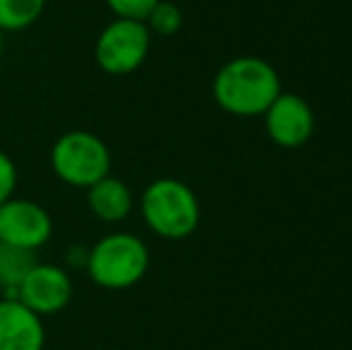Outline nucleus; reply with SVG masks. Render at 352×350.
Masks as SVG:
<instances>
[{
	"label": "nucleus",
	"mask_w": 352,
	"mask_h": 350,
	"mask_svg": "<svg viewBox=\"0 0 352 350\" xmlns=\"http://www.w3.org/2000/svg\"><path fill=\"white\" fill-rule=\"evenodd\" d=\"M46 10V0H0V29L22 32L36 24Z\"/></svg>",
	"instance_id": "obj_12"
},
{
	"label": "nucleus",
	"mask_w": 352,
	"mask_h": 350,
	"mask_svg": "<svg viewBox=\"0 0 352 350\" xmlns=\"http://www.w3.org/2000/svg\"><path fill=\"white\" fill-rule=\"evenodd\" d=\"M151 48V32L142 19L116 17L96 39V65L106 75H130L140 70Z\"/></svg>",
	"instance_id": "obj_5"
},
{
	"label": "nucleus",
	"mask_w": 352,
	"mask_h": 350,
	"mask_svg": "<svg viewBox=\"0 0 352 350\" xmlns=\"http://www.w3.org/2000/svg\"><path fill=\"white\" fill-rule=\"evenodd\" d=\"M51 168L70 187H89L111 175V149L89 130H70L51 146Z\"/></svg>",
	"instance_id": "obj_4"
},
{
	"label": "nucleus",
	"mask_w": 352,
	"mask_h": 350,
	"mask_svg": "<svg viewBox=\"0 0 352 350\" xmlns=\"http://www.w3.org/2000/svg\"><path fill=\"white\" fill-rule=\"evenodd\" d=\"M53 219L38 201L10 197L0 204V243L36 252L51 240Z\"/></svg>",
	"instance_id": "obj_6"
},
{
	"label": "nucleus",
	"mask_w": 352,
	"mask_h": 350,
	"mask_svg": "<svg viewBox=\"0 0 352 350\" xmlns=\"http://www.w3.org/2000/svg\"><path fill=\"white\" fill-rule=\"evenodd\" d=\"M34 264H36V254L34 252L0 243V288L8 290L10 298H14L22 278L29 274V269Z\"/></svg>",
	"instance_id": "obj_11"
},
{
	"label": "nucleus",
	"mask_w": 352,
	"mask_h": 350,
	"mask_svg": "<svg viewBox=\"0 0 352 350\" xmlns=\"http://www.w3.org/2000/svg\"><path fill=\"white\" fill-rule=\"evenodd\" d=\"M3 51H5V32L0 29V58H3Z\"/></svg>",
	"instance_id": "obj_16"
},
{
	"label": "nucleus",
	"mask_w": 352,
	"mask_h": 350,
	"mask_svg": "<svg viewBox=\"0 0 352 350\" xmlns=\"http://www.w3.org/2000/svg\"><path fill=\"white\" fill-rule=\"evenodd\" d=\"M266 132L271 142L285 149H295L309 142L314 132V113L311 106L292 91H280L264 113Z\"/></svg>",
	"instance_id": "obj_8"
},
{
	"label": "nucleus",
	"mask_w": 352,
	"mask_h": 350,
	"mask_svg": "<svg viewBox=\"0 0 352 350\" xmlns=\"http://www.w3.org/2000/svg\"><path fill=\"white\" fill-rule=\"evenodd\" d=\"M158 0H106L108 10H111L116 17L125 19H146V14L151 12V8Z\"/></svg>",
	"instance_id": "obj_14"
},
{
	"label": "nucleus",
	"mask_w": 352,
	"mask_h": 350,
	"mask_svg": "<svg viewBox=\"0 0 352 350\" xmlns=\"http://www.w3.org/2000/svg\"><path fill=\"white\" fill-rule=\"evenodd\" d=\"M280 94V77L271 63L254 56L228 61L213 77V101L237 118L264 116Z\"/></svg>",
	"instance_id": "obj_1"
},
{
	"label": "nucleus",
	"mask_w": 352,
	"mask_h": 350,
	"mask_svg": "<svg viewBox=\"0 0 352 350\" xmlns=\"http://www.w3.org/2000/svg\"><path fill=\"white\" fill-rule=\"evenodd\" d=\"M144 24L148 27V32L158 34V36H173L182 29V10L175 3H168V0H158L151 8V12L146 14Z\"/></svg>",
	"instance_id": "obj_13"
},
{
	"label": "nucleus",
	"mask_w": 352,
	"mask_h": 350,
	"mask_svg": "<svg viewBox=\"0 0 352 350\" xmlns=\"http://www.w3.org/2000/svg\"><path fill=\"white\" fill-rule=\"evenodd\" d=\"M140 209L144 223L166 240H185L197 230L201 219L199 199L187 182L158 177L142 192Z\"/></svg>",
	"instance_id": "obj_2"
},
{
	"label": "nucleus",
	"mask_w": 352,
	"mask_h": 350,
	"mask_svg": "<svg viewBox=\"0 0 352 350\" xmlns=\"http://www.w3.org/2000/svg\"><path fill=\"white\" fill-rule=\"evenodd\" d=\"M87 204L89 211L96 216L98 221L106 223H120L135 209V195L127 187V182H122L116 175H106L98 182H94L87 190Z\"/></svg>",
	"instance_id": "obj_10"
},
{
	"label": "nucleus",
	"mask_w": 352,
	"mask_h": 350,
	"mask_svg": "<svg viewBox=\"0 0 352 350\" xmlns=\"http://www.w3.org/2000/svg\"><path fill=\"white\" fill-rule=\"evenodd\" d=\"M74 293L72 278L63 266L36 262L17 288V295L38 317H51L70 305Z\"/></svg>",
	"instance_id": "obj_7"
},
{
	"label": "nucleus",
	"mask_w": 352,
	"mask_h": 350,
	"mask_svg": "<svg viewBox=\"0 0 352 350\" xmlns=\"http://www.w3.org/2000/svg\"><path fill=\"white\" fill-rule=\"evenodd\" d=\"M17 182H19V175H17V166H14L12 156L0 149V204L8 201L10 197H14Z\"/></svg>",
	"instance_id": "obj_15"
},
{
	"label": "nucleus",
	"mask_w": 352,
	"mask_h": 350,
	"mask_svg": "<svg viewBox=\"0 0 352 350\" xmlns=\"http://www.w3.org/2000/svg\"><path fill=\"white\" fill-rule=\"evenodd\" d=\"M46 327L43 317L19 298H0V350H43Z\"/></svg>",
	"instance_id": "obj_9"
},
{
	"label": "nucleus",
	"mask_w": 352,
	"mask_h": 350,
	"mask_svg": "<svg viewBox=\"0 0 352 350\" xmlns=\"http://www.w3.org/2000/svg\"><path fill=\"white\" fill-rule=\"evenodd\" d=\"M148 248L132 233L103 235L87 252V274L98 288L125 290L137 285L148 271Z\"/></svg>",
	"instance_id": "obj_3"
}]
</instances>
